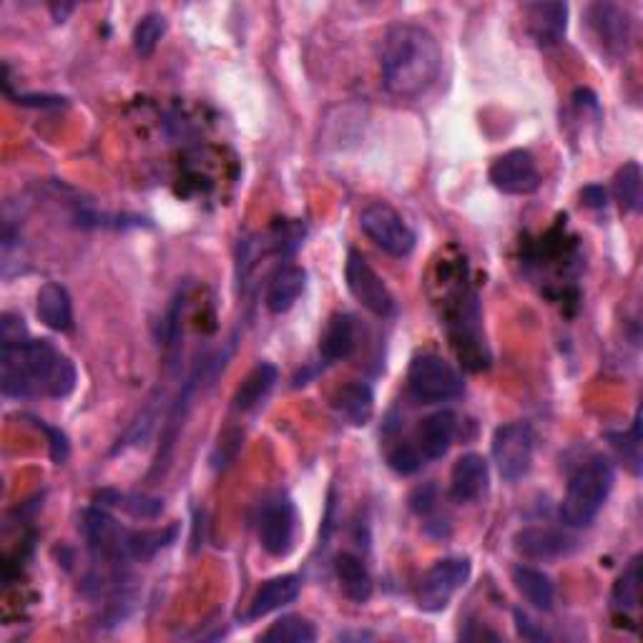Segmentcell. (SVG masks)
Returning <instances> with one entry per match:
<instances>
[{
	"mask_svg": "<svg viewBox=\"0 0 643 643\" xmlns=\"http://www.w3.org/2000/svg\"><path fill=\"white\" fill-rule=\"evenodd\" d=\"M610 603L616 610H639L641 603V555H633L629 566L623 568V574L618 576L614 583V593H610Z\"/></svg>",
	"mask_w": 643,
	"mask_h": 643,
	"instance_id": "26",
	"label": "cell"
},
{
	"mask_svg": "<svg viewBox=\"0 0 643 643\" xmlns=\"http://www.w3.org/2000/svg\"><path fill=\"white\" fill-rule=\"evenodd\" d=\"M408 390L417 402L438 404L463 395L465 383L460 372L440 355H417L408 370Z\"/></svg>",
	"mask_w": 643,
	"mask_h": 643,
	"instance_id": "5",
	"label": "cell"
},
{
	"mask_svg": "<svg viewBox=\"0 0 643 643\" xmlns=\"http://www.w3.org/2000/svg\"><path fill=\"white\" fill-rule=\"evenodd\" d=\"M81 528L91 553L108 563L149 561L151 555H156L162 548H166L177 538V528L129 530L118 520L111 518L106 511H99V507H89V511L83 513Z\"/></svg>",
	"mask_w": 643,
	"mask_h": 643,
	"instance_id": "3",
	"label": "cell"
},
{
	"mask_svg": "<svg viewBox=\"0 0 643 643\" xmlns=\"http://www.w3.org/2000/svg\"><path fill=\"white\" fill-rule=\"evenodd\" d=\"M76 364L49 339H26L0 347V387L5 397H68L76 387Z\"/></svg>",
	"mask_w": 643,
	"mask_h": 643,
	"instance_id": "2",
	"label": "cell"
},
{
	"mask_svg": "<svg viewBox=\"0 0 643 643\" xmlns=\"http://www.w3.org/2000/svg\"><path fill=\"white\" fill-rule=\"evenodd\" d=\"M583 198H586V204L593 206V209H601V206H606V189H603V187H586L583 189Z\"/></svg>",
	"mask_w": 643,
	"mask_h": 643,
	"instance_id": "37",
	"label": "cell"
},
{
	"mask_svg": "<svg viewBox=\"0 0 643 643\" xmlns=\"http://www.w3.org/2000/svg\"><path fill=\"white\" fill-rule=\"evenodd\" d=\"M513 586L530 606L538 610H551L555 603V589L543 570L533 566H515L513 568Z\"/></svg>",
	"mask_w": 643,
	"mask_h": 643,
	"instance_id": "24",
	"label": "cell"
},
{
	"mask_svg": "<svg viewBox=\"0 0 643 643\" xmlns=\"http://www.w3.org/2000/svg\"><path fill=\"white\" fill-rule=\"evenodd\" d=\"M435 505V486H425L420 488L415 496H412V507H415L417 513H430Z\"/></svg>",
	"mask_w": 643,
	"mask_h": 643,
	"instance_id": "36",
	"label": "cell"
},
{
	"mask_svg": "<svg viewBox=\"0 0 643 643\" xmlns=\"http://www.w3.org/2000/svg\"><path fill=\"white\" fill-rule=\"evenodd\" d=\"M332 408H335L337 415L347 420L349 425L362 427L370 423L372 412H375V393L364 383H349L345 387H339L337 395L332 397Z\"/></svg>",
	"mask_w": 643,
	"mask_h": 643,
	"instance_id": "20",
	"label": "cell"
},
{
	"mask_svg": "<svg viewBox=\"0 0 643 643\" xmlns=\"http://www.w3.org/2000/svg\"><path fill=\"white\" fill-rule=\"evenodd\" d=\"M471 561L467 558H442L423 576L417 586V606L425 614H440L450 606L452 595L471 581Z\"/></svg>",
	"mask_w": 643,
	"mask_h": 643,
	"instance_id": "8",
	"label": "cell"
},
{
	"mask_svg": "<svg viewBox=\"0 0 643 643\" xmlns=\"http://www.w3.org/2000/svg\"><path fill=\"white\" fill-rule=\"evenodd\" d=\"M614 465L608 458L595 455L578 467L561 503V520L568 528H589L614 490Z\"/></svg>",
	"mask_w": 643,
	"mask_h": 643,
	"instance_id": "4",
	"label": "cell"
},
{
	"mask_svg": "<svg viewBox=\"0 0 643 643\" xmlns=\"http://www.w3.org/2000/svg\"><path fill=\"white\" fill-rule=\"evenodd\" d=\"M36 312L46 327L53 332H68L74 327V305H70L68 290L59 282H46L38 290Z\"/></svg>",
	"mask_w": 643,
	"mask_h": 643,
	"instance_id": "15",
	"label": "cell"
},
{
	"mask_svg": "<svg viewBox=\"0 0 643 643\" xmlns=\"http://www.w3.org/2000/svg\"><path fill=\"white\" fill-rule=\"evenodd\" d=\"M345 280L347 290L352 292V297L375 317H390L395 312L393 292L387 290L383 277L370 267V261L362 257L360 252H349L345 265Z\"/></svg>",
	"mask_w": 643,
	"mask_h": 643,
	"instance_id": "9",
	"label": "cell"
},
{
	"mask_svg": "<svg viewBox=\"0 0 643 643\" xmlns=\"http://www.w3.org/2000/svg\"><path fill=\"white\" fill-rule=\"evenodd\" d=\"M455 415L450 410H440L435 415L425 417L423 425L417 430V442L415 446L423 452L425 460H440L448 455L452 446V438H455Z\"/></svg>",
	"mask_w": 643,
	"mask_h": 643,
	"instance_id": "18",
	"label": "cell"
},
{
	"mask_svg": "<svg viewBox=\"0 0 643 643\" xmlns=\"http://www.w3.org/2000/svg\"><path fill=\"white\" fill-rule=\"evenodd\" d=\"M355 345H357V330H355L352 317L343 312L332 314L327 327L322 332V343H320L322 360L327 364L347 360V357L355 352Z\"/></svg>",
	"mask_w": 643,
	"mask_h": 643,
	"instance_id": "22",
	"label": "cell"
},
{
	"mask_svg": "<svg viewBox=\"0 0 643 643\" xmlns=\"http://www.w3.org/2000/svg\"><path fill=\"white\" fill-rule=\"evenodd\" d=\"M299 515L290 498H274L261 507L259 515V543L269 555L282 558L295 548Z\"/></svg>",
	"mask_w": 643,
	"mask_h": 643,
	"instance_id": "10",
	"label": "cell"
},
{
	"mask_svg": "<svg viewBox=\"0 0 643 643\" xmlns=\"http://www.w3.org/2000/svg\"><path fill=\"white\" fill-rule=\"evenodd\" d=\"M317 639L314 626L301 616H282L261 633L265 643H312Z\"/></svg>",
	"mask_w": 643,
	"mask_h": 643,
	"instance_id": "28",
	"label": "cell"
},
{
	"mask_svg": "<svg viewBox=\"0 0 643 643\" xmlns=\"http://www.w3.org/2000/svg\"><path fill=\"white\" fill-rule=\"evenodd\" d=\"M387 460H390V467L400 475H412L423 467V452L412 442H397V446L387 452Z\"/></svg>",
	"mask_w": 643,
	"mask_h": 643,
	"instance_id": "31",
	"label": "cell"
},
{
	"mask_svg": "<svg viewBox=\"0 0 643 643\" xmlns=\"http://www.w3.org/2000/svg\"><path fill=\"white\" fill-rule=\"evenodd\" d=\"M277 380H280V370H277L272 362H259L257 368L249 370V375L242 380V385L236 387L234 408L240 412L259 408L269 397V393L274 390Z\"/></svg>",
	"mask_w": 643,
	"mask_h": 643,
	"instance_id": "21",
	"label": "cell"
},
{
	"mask_svg": "<svg viewBox=\"0 0 643 643\" xmlns=\"http://www.w3.org/2000/svg\"><path fill=\"white\" fill-rule=\"evenodd\" d=\"M26 324L18 314L5 312L3 322H0V343L13 345V343H26Z\"/></svg>",
	"mask_w": 643,
	"mask_h": 643,
	"instance_id": "33",
	"label": "cell"
},
{
	"mask_svg": "<svg viewBox=\"0 0 643 643\" xmlns=\"http://www.w3.org/2000/svg\"><path fill=\"white\" fill-rule=\"evenodd\" d=\"M339 589L352 603H368L372 595V576L364 563L352 553H339L335 558Z\"/></svg>",
	"mask_w": 643,
	"mask_h": 643,
	"instance_id": "23",
	"label": "cell"
},
{
	"mask_svg": "<svg viewBox=\"0 0 643 643\" xmlns=\"http://www.w3.org/2000/svg\"><path fill=\"white\" fill-rule=\"evenodd\" d=\"M307 287V272L297 265L280 267L269 280L267 287V309L272 314H284L297 305L301 292Z\"/></svg>",
	"mask_w": 643,
	"mask_h": 643,
	"instance_id": "17",
	"label": "cell"
},
{
	"mask_svg": "<svg viewBox=\"0 0 643 643\" xmlns=\"http://www.w3.org/2000/svg\"><path fill=\"white\" fill-rule=\"evenodd\" d=\"M385 89L397 99H420L435 86L442 70L438 38L423 26L400 23L383 38L380 51Z\"/></svg>",
	"mask_w": 643,
	"mask_h": 643,
	"instance_id": "1",
	"label": "cell"
},
{
	"mask_svg": "<svg viewBox=\"0 0 643 643\" xmlns=\"http://www.w3.org/2000/svg\"><path fill=\"white\" fill-rule=\"evenodd\" d=\"M570 548H574V541L553 528H523L515 536V551L536 561L561 558V555L570 553Z\"/></svg>",
	"mask_w": 643,
	"mask_h": 643,
	"instance_id": "16",
	"label": "cell"
},
{
	"mask_svg": "<svg viewBox=\"0 0 643 643\" xmlns=\"http://www.w3.org/2000/svg\"><path fill=\"white\" fill-rule=\"evenodd\" d=\"M515 629H518L520 636L528 639V641H548V639H551L541 629V626H538L528 614H523V610H515Z\"/></svg>",
	"mask_w": 643,
	"mask_h": 643,
	"instance_id": "34",
	"label": "cell"
},
{
	"mask_svg": "<svg viewBox=\"0 0 643 643\" xmlns=\"http://www.w3.org/2000/svg\"><path fill=\"white\" fill-rule=\"evenodd\" d=\"M608 440L610 448L616 450L618 460H621L633 475H641V410H636V417H633L629 433H614L608 435Z\"/></svg>",
	"mask_w": 643,
	"mask_h": 643,
	"instance_id": "29",
	"label": "cell"
},
{
	"mask_svg": "<svg viewBox=\"0 0 643 643\" xmlns=\"http://www.w3.org/2000/svg\"><path fill=\"white\" fill-rule=\"evenodd\" d=\"M493 463L500 478L515 483L526 478L533 467L536 455V433L528 423L500 425L493 435Z\"/></svg>",
	"mask_w": 643,
	"mask_h": 643,
	"instance_id": "7",
	"label": "cell"
},
{
	"mask_svg": "<svg viewBox=\"0 0 643 643\" xmlns=\"http://www.w3.org/2000/svg\"><path fill=\"white\" fill-rule=\"evenodd\" d=\"M360 229L364 236L390 257H408L415 249L417 236L400 211L387 202H372L360 214Z\"/></svg>",
	"mask_w": 643,
	"mask_h": 643,
	"instance_id": "6",
	"label": "cell"
},
{
	"mask_svg": "<svg viewBox=\"0 0 643 643\" xmlns=\"http://www.w3.org/2000/svg\"><path fill=\"white\" fill-rule=\"evenodd\" d=\"M488 177L490 184L507 196L533 194L543 181L533 154L526 149H513L507 151V154L498 156L493 166H490Z\"/></svg>",
	"mask_w": 643,
	"mask_h": 643,
	"instance_id": "11",
	"label": "cell"
},
{
	"mask_svg": "<svg viewBox=\"0 0 643 643\" xmlns=\"http://www.w3.org/2000/svg\"><path fill=\"white\" fill-rule=\"evenodd\" d=\"M528 30L538 46H555L563 41L568 28V5L566 3H530Z\"/></svg>",
	"mask_w": 643,
	"mask_h": 643,
	"instance_id": "13",
	"label": "cell"
},
{
	"mask_svg": "<svg viewBox=\"0 0 643 643\" xmlns=\"http://www.w3.org/2000/svg\"><path fill=\"white\" fill-rule=\"evenodd\" d=\"M614 192L618 204L623 206L626 211L639 214L643 206V173L636 162H629L621 171L616 173L614 179Z\"/></svg>",
	"mask_w": 643,
	"mask_h": 643,
	"instance_id": "27",
	"label": "cell"
},
{
	"mask_svg": "<svg viewBox=\"0 0 643 643\" xmlns=\"http://www.w3.org/2000/svg\"><path fill=\"white\" fill-rule=\"evenodd\" d=\"M34 423L38 425V430H43L46 435H49V440H51V458H53V463L55 465H63L68 460V438H66V433L63 430H59V427H51V425H46L43 420H34Z\"/></svg>",
	"mask_w": 643,
	"mask_h": 643,
	"instance_id": "32",
	"label": "cell"
},
{
	"mask_svg": "<svg viewBox=\"0 0 643 643\" xmlns=\"http://www.w3.org/2000/svg\"><path fill=\"white\" fill-rule=\"evenodd\" d=\"M488 490V460L478 452L458 458L450 473V498L455 503H473Z\"/></svg>",
	"mask_w": 643,
	"mask_h": 643,
	"instance_id": "12",
	"label": "cell"
},
{
	"mask_svg": "<svg viewBox=\"0 0 643 643\" xmlns=\"http://www.w3.org/2000/svg\"><path fill=\"white\" fill-rule=\"evenodd\" d=\"M70 11H74V5H70V3H68V5H51V13H53V21H55V23H63V21H66V15H68Z\"/></svg>",
	"mask_w": 643,
	"mask_h": 643,
	"instance_id": "38",
	"label": "cell"
},
{
	"mask_svg": "<svg viewBox=\"0 0 643 643\" xmlns=\"http://www.w3.org/2000/svg\"><path fill=\"white\" fill-rule=\"evenodd\" d=\"M166 34V18L162 13H149L133 28V49L141 55H151L156 51L158 41Z\"/></svg>",
	"mask_w": 643,
	"mask_h": 643,
	"instance_id": "30",
	"label": "cell"
},
{
	"mask_svg": "<svg viewBox=\"0 0 643 643\" xmlns=\"http://www.w3.org/2000/svg\"><path fill=\"white\" fill-rule=\"evenodd\" d=\"M301 591V578L299 576H277L272 581H267L261 589L254 593L252 606L247 618L254 621V618H265L274 610H280L290 603L297 601V595Z\"/></svg>",
	"mask_w": 643,
	"mask_h": 643,
	"instance_id": "19",
	"label": "cell"
},
{
	"mask_svg": "<svg viewBox=\"0 0 643 643\" xmlns=\"http://www.w3.org/2000/svg\"><path fill=\"white\" fill-rule=\"evenodd\" d=\"M591 26L610 51H626L631 41V18L621 5L595 3L591 8Z\"/></svg>",
	"mask_w": 643,
	"mask_h": 643,
	"instance_id": "14",
	"label": "cell"
},
{
	"mask_svg": "<svg viewBox=\"0 0 643 643\" xmlns=\"http://www.w3.org/2000/svg\"><path fill=\"white\" fill-rule=\"evenodd\" d=\"M99 500L103 505L121 507V511L129 513L131 518H141V520H156L158 515L164 513L162 498H151L141 493H116V490H103Z\"/></svg>",
	"mask_w": 643,
	"mask_h": 643,
	"instance_id": "25",
	"label": "cell"
},
{
	"mask_svg": "<svg viewBox=\"0 0 643 643\" xmlns=\"http://www.w3.org/2000/svg\"><path fill=\"white\" fill-rule=\"evenodd\" d=\"M15 103H21V106H34V108H59V106H66V99L61 97H18Z\"/></svg>",
	"mask_w": 643,
	"mask_h": 643,
	"instance_id": "35",
	"label": "cell"
}]
</instances>
